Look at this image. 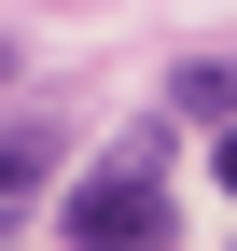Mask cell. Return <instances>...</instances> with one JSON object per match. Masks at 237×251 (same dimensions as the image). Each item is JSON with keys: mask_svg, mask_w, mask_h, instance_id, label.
I'll list each match as a JSON object with an SVG mask.
<instances>
[{"mask_svg": "<svg viewBox=\"0 0 237 251\" xmlns=\"http://www.w3.org/2000/svg\"><path fill=\"white\" fill-rule=\"evenodd\" d=\"M56 153H70V140H56L42 112H28V126H0V224H28V196L56 181Z\"/></svg>", "mask_w": 237, "mask_h": 251, "instance_id": "7a4b0ae2", "label": "cell"}, {"mask_svg": "<svg viewBox=\"0 0 237 251\" xmlns=\"http://www.w3.org/2000/svg\"><path fill=\"white\" fill-rule=\"evenodd\" d=\"M167 98H182L195 126H237V56H195V70H182V84H167Z\"/></svg>", "mask_w": 237, "mask_h": 251, "instance_id": "3957f363", "label": "cell"}, {"mask_svg": "<svg viewBox=\"0 0 237 251\" xmlns=\"http://www.w3.org/2000/svg\"><path fill=\"white\" fill-rule=\"evenodd\" d=\"M70 251H167V140H112L70 181Z\"/></svg>", "mask_w": 237, "mask_h": 251, "instance_id": "6da1fadb", "label": "cell"}, {"mask_svg": "<svg viewBox=\"0 0 237 251\" xmlns=\"http://www.w3.org/2000/svg\"><path fill=\"white\" fill-rule=\"evenodd\" d=\"M210 168H223V196H237V126H223V140H210Z\"/></svg>", "mask_w": 237, "mask_h": 251, "instance_id": "277c9868", "label": "cell"}]
</instances>
